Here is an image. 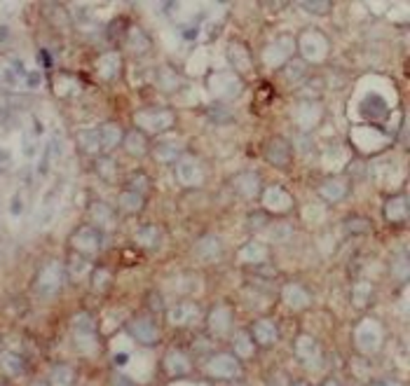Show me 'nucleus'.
Here are the masks:
<instances>
[{
	"label": "nucleus",
	"mask_w": 410,
	"mask_h": 386,
	"mask_svg": "<svg viewBox=\"0 0 410 386\" xmlns=\"http://www.w3.org/2000/svg\"><path fill=\"white\" fill-rule=\"evenodd\" d=\"M134 122L144 134H162L176 124V112L172 108H144L134 115Z\"/></svg>",
	"instance_id": "obj_1"
},
{
	"label": "nucleus",
	"mask_w": 410,
	"mask_h": 386,
	"mask_svg": "<svg viewBox=\"0 0 410 386\" xmlns=\"http://www.w3.org/2000/svg\"><path fill=\"white\" fill-rule=\"evenodd\" d=\"M73 326V339H76V346L82 351L84 356H94L99 351V337H96V326L94 319L89 314H78L73 316L71 321Z\"/></svg>",
	"instance_id": "obj_2"
},
{
	"label": "nucleus",
	"mask_w": 410,
	"mask_h": 386,
	"mask_svg": "<svg viewBox=\"0 0 410 386\" xmlns=\"http://www.w3.org/2000/svg\"><path fill=\"white\" fill-rule=\"evenodd\" d=\"M295 47L300 49V54H303L305 61H312V64H317V61H323L328 56L331 43H328V38L323 36V33H319L317 28H310V31L300 33V38H298V43H295Z\"/></svg>",
	"instance_id": "obj_3"
},
{
	"label": "nucleus",
	"mask_w": 410,
	"mask_h": 386,
	"mask_svg": "<svg viewBox=\"0 0 410 386\" xmlns=\"http://www.w3.org/2000/svg\"><path fill=\"white\" fill-rule=\"evenodd\" d=\"M385 342V330L375 319H363L354 330V344L361 354H375Z\"/></svg>",
	"instance_id": "obj_4"
},
{
	"label": "nucleus",
	"mask_w": 410,
	"mask_h": 386,
	"mask_svg": "<svg viewBox=\"0 0 410 386\" xmlns=\"http://www.w3.org/2000/svg\"><path fill=\"white\" fill-rule=\"evenodd\" d=\"M207 87L218 101H230L242 92V80L235 71H214L207 80Z\"/></svg>",
	"instance_id": "obj_5"
},
{
	"label": "nucleus",
	"mask_w": 410,
	"mask_h": 386,
	"mask_svg": "<svg viewBox=\"0 0 410 386\" xmlns=\"http://www.w3.org/2000/svg\"><path fill=\"white\" fill-rule=\"evenodd\" d=\"M64 276H66L64 265L52 260V263H47L38 272L36 291L43 295V298H52V295L59 293L61 286H64Z\"/></svg>",
	"instance_id": "obj_6"
},
{
	"label": "nucleus",
	"mask_w": 410,
	"mask_h": 386,
	"mask_svg": "<svg viewBox=\"0 0 410 386\" xmlns=\"http://www.w3.org/2000/svg\"><path fill=\"white\" fill-rule=\"evenodd\" d=\"M176 178L185 187H199L204 183V178H207V171H204V164L195 155L183 152L179 157V162H176Z\"/></svg>",
	"instance_id": "obj_7"
},
{
	"label": "nucleus",
	"mask_w": 410,
	"mask_h": 386,
	"mask_svg": "<svg viewBox=\"0 0 410 386\" xmlns=\"http://www.w3.org/2000/svg\"><path fill=\"white\" fill-rule=\"evenodd\" d=\"M71 246L78 255L92 258L101 248V232L94 225H80L71 234Z\"/></svg>",
	"instance_id": "obj_8"
},
{
	"label": "nucleus",
	"mask_w": 410,
	"mask_h": 386,
	"mask_svg": "<svg viewBox=\"0 0 410 386\" xmlns=\"http://www.w3.org/2000/svg\"><path fill=\"white\" fill-rule=\"evenodd\" d=\"M293 49H295V40L291 36L277 38V40H272L263 49V64L270 68H282L293 56Z\"/></svg>",
	"instance_id": "obj_9"
},
{
	"label": "nucleus",
	"mask_w": 410,
	"mask_h": 386,
	"mask_svg": "<svg viewBox=\"0 0 410 386\" xmlns=\"http://www.w3.org/2000/svg\"><path fill=\"white\" fill-rule=\"evenodd\" d=\"M204 372L216 379H232L242 374V367H239V361L232 354H216L204 363Z\"/></svg>",
	"instance_id": "obj_10"
},
{
	"label": "nucleus",
	"mask_w": 410,
	"mask_h": 386,
	"mask_svg": "<svg viewBox=\"0 0 410 386\" xmlns=\"http://www.w3.org/2000/svg\"><path fill=\"white\" fill-rule=\"evenodd\" d=\"M265 160L272 164V167H282L286 169L293 160V147L284 136H272L270 143L265 145Z\"/></svg>",
	"instance_id": "obj_11"
},
{
	"label": "nucleus",
	"mask_w": 410,
	"mask_h": 386,
	"mask_svg": "<svg viewBox=\"0 0 410 386\" xmlns=\"http://www.w3.org/2000/svg\"><path fill=\"white\" fill-rule=\"evenodd\" d=\"M323 117V108L317 104V101H300L293 110V120L303 132H310L315 129Z\"/></svg>",
	"instance_id": "obj_12"
},
{
	"label": "nucleus",
	"mask_w": 410,
	"mask_h": 386,
	"mask_svg": "<svg viewBox=\"0 0 410 386\" xmlns=\"http://www.w3.org/2000/svg\"><path fill=\"white\" fill-rule=\"evenodd\" d=\"M295 356H298V361L303 365L315 370V367H319V363H321V346L310 335H300V337H295Z\"/></svg>",
	"instance_id": "obj_13"
},
{
	"label": "nucleus",
	"mask_w": 410,
	"mask_h": 386,
	"mask_svg": "<svg viewBox=\"0 0 410 386\" xmlns=\"http://www.w3.org/2000/svg\"><path fill=\"white\" fill-rule=\"evenodd\" d=\"M232 323H235V316H232V309L227 304H216L207 316L209 333L216 337H225L232 330Z\"/></svg>",
	"instance_id": "obj_14"
},
{
	"label": "nucleus",
	"mask_w": 410,
	"mask_h": 386,
	"mask_svg": "<svg viewBox=\"0 0 410 386\" xmlns=\"http://www.w3.org/2000/svg\"><path fill=\"white\" fill-rule=\"evenodd\" d=\"M26 75L24 66L19 61H0V89H19L26 87Z\"/></svg>",
	"instance_id": "obj_15"
},
{
	"label": "nucleus",
	"mask_w": 410,
	"mask_h": 386,
	"mask_svg": "<svg viewBox=\"0 0 410 386\" xmlns=\"http://www.w3.org/2000/svg\"><path fill=\"white\" fill-rule=\"evenodd\" d=\"M225 56H227V64H230V68H235V73H249L253 68L251 52H249V47L242 40L227 43Z\"/></svg>",
	"instance_id": "obj_16"
},
{
	"label": "nucleus",
	"mask_w": 410,
	"mask_h": 386,
	"mask_svg": "<svg viewBox=\"0 0 410 386\" xmlns=\"http://www.w3.org/2000/svg\"><path fill=\"white\" fill-rule=\"evenodd\" d=\"M260 202H263V206L272 213H286L288 208L293 206V197L279 185L267 187L263 192V197H260Z\"/></svg>",
	"instance_id": "obj_17"
},
{
	"label": "nucleus",
	"mask_w": 410,
	"mask_h": 386,
	"mask_svg": "<svg viewBox=\"0 0 410 386\" xmlns=\"http://www.w3.org/2000/svg\"><path fill=\"white\" fill-rule=\"evenodd\" d=\"M129 335L134 339H139L141 344H155L159 342V328L157 323L148 316H141V319H134L129 323Z\"/></svg>",
	"instance_id": "obj_18"
},
{
	"label": "nucleus",
	"mask_w": 410,
	"mask_h": 386,
	"mask_svg": "<svg viewBox=\"0 0 410 386\" xmlns=\"http://www.w3.org/2000/svg\"><path fill=\"white\" fill-rule=\"evenodd\" d=\"M319 195L328 204L343 202L350 195V183H347V178H343V176H333V178H326L319 185Z\"/></svg>",
	"instance_id": "obj_19"
},
{
	"label": "nucleus",
	"mask_w": 410,
	"mask_h": 386,
	"mask_svg": "<svg viewBox=\"0 0 410 386\" xmlns=\"http://www.w3.org/2000/svg\"><path fill=\"white\" fill-rule=\"evenodd\" d=\"M282 300H284V304L291 306L295 311L305 309V306H310V302H312L307 288L300 286V283H286V286L282 288Z\"/></svg>",
	"instance_id": "obj_20"
},
{
	"label": "nucleus",
	"mask_w": 410,
	"mask_h": 386,
	"mask_svg": "<svg viewBox=\"0 0 410 386\" xmlns=\"http://www.w3.org/2000/svg\"><path fill=\"white\" fill-rule=\"evenodd\" d=\"M190 370H192L190 359H187L183 351L172 349L164 356V372H167L169 377H185V374H190Z\"/></svg>",
	"instance_id": "obj_21"
},
{
	"label": "nucleus",
	"mask_w": 410,
	"mask_h": 386,
	"mask_svg": "<svg viewBox=\"0 0 410 386\" xmlns=\"http://www.w3.org/2000/svg\"><path fill=\"white\" fill-rule=\"evenodd\" d=\"M408 213H410V204H408V197L406 195H394L389 197L385 204V218L389 220V223H406L408 220Z\"/></svg>",
	"instance_id": "obj_22"
},
{
	"label": "nucleus",
	"mask_w": 410,
	"mask_h": 386,
	"mask_svg": "<svg viewBox=\"0 0 410 386\" xmlns=\"http://www.w3.org/2000/svg\"><path fill=\"white\" fill-rule=\"evenodd\" d=\"M277 337H279L277 326L270 319H258L251 326V339H253V344L272 346V344L277 342Z\"/></svg>",
	"instance_id": "obj_23"
},
{
	"label": "nucleus",
	"mask_w": 410,
	"mask_h": 386,
	"mask_svg": "<svg viewBox=\"0 0 410 386\" xmlns=\"http://www.w3.org/2000/svg\"><path fill=\"white\" fill-rule=\"evenodd\" d=\"M167 319L172 326H187V323H195L199 319V309L195 302H179L169 309Z\"/></svg>",
	"instance_id": "obj_24"
},
{
	"label": "nucleus",
	"mask_w": 410,
	"mask_h": 386,
	"mask_svg": "<svg viewBox=\"0 0 410 386\" xmlns=\"http://www.w3.org/2000/svg\"><path fill=\"white\" fill-rule=\"evenodd\" d=\"M260 187H263L260 185V176L255 171H244L235 178V190L242 197H247V200H255V197H260Z\"/></svg>",
	"instance_id": "obj_25"
},
{
	"label": "nucleus",
	"mask_w": 410,
	"mask_h": 386,
	"mask_svg": "<svg viewBox=\"0 0 410 386\" xmlns=\"http://www.w3.org/2000/svg\"><path fill=\"white\" fill-rule=\"evenodd\" d=\"M152 155H155V160L162 164L179 162V157L183 155V145H181V141H176V138H164L152 147Z\"/></svg>",
	"instance_id": "obj_26"
},
{
	"label": "nucleus",
	"mask_w": 410,
	"mask_h": 386,
	"mask_svg": "<svg viewBox=\"0 0 410 386\" xmlns=\"http://www.w3.org/2000/svg\"><path fill=\"white\" fill-rule=\"evenodd\" d=\"M220 251H223V246H220V239L216 234H204L202 239L195 243L197 258L204 260V263H214V260H218Z\"/></svg>",
	"instance_id": "obj_27"
},
{
	"label": "nucleus",
	"mask_w": 410,
	"mask_h": 386,
	"mask_svg": "<svg viewBox=\"0 0 410 386\" xmlns=\"http://www.w3.org/2000/svg\"><path fill=\"white\" fill-rule=\"evenodd\" d=\"M127 47L132 49L134 54H139V56L150 52V47H152L150 36H148L141 26H129L127 28Z\"/></svg>",
	"instance_id": "obj_28"
},
{
	"label": "nucleus",
	"mask_w": 410,
	"mask_h": 386,
	"mask_svg": "<svg viewBox=\"0 0 410 386\" xmlns=\"http://www.w3.org/2000/svg\"><path fill=\"white\" fill-rule=\"evenodd\" d=\"M119 68H122V61H119L117 52H106L96 61V71H99V75L104 77V80H115L119 75Z\"/></svg>",
	"instance_id": "obj_29"
},
{
	"label": "nucleus",
	"mask_w": 410,
	"mask_h": 386,
	"mask_svg": "<svg viewBox=\"0 0 410 386\" xmlns=\"http://www.w3.org/2000/svg\"><path fill=\"white\" fill-rule=\"evenodd\" d=\"M265 258H267V246H263V243H258V241L244 243V246L239 248V253H237V260H239V263H244V265L265 263Z\"/></svg>",
	"instance_id": "obj_30"
},
{
	"label": "nucleus",
	"mask_w": 410,
	"mask_h": 386,
	"mask_svg": "<svg viewBox=\"0 0 410 386\" xmlns=\"http://www.w3.org/2000/svg\"><path fill=\"white\" fill-rule=\"evenodd\" d=\"M122 145H124V150L129 152V155H134V157H141V155H146L148 152V138H146V134L141 132V129H132L129 134H124L122 136Z\"/></svg>",
	"instance_id": "obj_31"
},
{
	"label": "nucleus",
	"mask_w": 410,
	"mask_h": 386,
	"mask_svg": "<svg viewBox=\"0 0 410 386\" xmlns=\"http://www.w3.org/2000/svg\"><path fill=\"white\" fill-rule=\"evenodd\" d=\"M0 367H3V372L10 374V377H21V374L26 372V363L16 351H3V354H0Z\"/></svg>",
	"instance_id": "obj_32"
},
{
	"label": "nucleus",
	"mask_w": 410,
	"mask_h": 386,
	"mask_svg": "<svg viewBox=\"0 0 410 386\" xmlns=\"http://www.w3.org/2000/svg\"><path fill=\"white\" fill-rule=\"evenodd\" d=\"M78 143H80V147H82L84 152H87V155H99V152H104L99 127H96V129H82V132H78Z\"/></svg>",
	"instance_id": "obj_33"
},
{
	"label": "nucleus",
	"mask_w": 410,
	"mask_h": 386,
	"mask_svg": "<svg viewBox=\"0 0 410 386\" xmlns=\"http://www.w3.org/2000/svg\"><path fill=\"white\" fill-rule=\"evenodd\" d=\"M92 220L96 230H113L115 227V213H113L111 206H106L101 202L92 204Z\"/></svg>",
	"instance_id": "obj_34"
},
{
	"label": "nucleus",
	"mask_w": 410,
	"mask_h": 386,
	"mask_svg": "<svg viewBox=\"0 0 410 386\" xmlns=\"http://www.w3.org/2000/svg\"><path fill=\"white\" fill-rule=\"evenodd\" d=\"M99 134H101V145H104V150H113L115 145L122 143V129L117 127L115 122H106L99 127Z\"/></svg>",
	"instance_id": "obj_35"
},
{
	"label": "nucleus",
	"mask_w": 410,
	"mask_h": 386,
	"mask_svg": "<svg viewBox=\"0 0 410 386\" xmlns=\"http://www.w3.org/2000/svg\"><path fill=\"white\" fill-rule=\"evenodd\" d=\"M92 272V260L84 258V255H73L71 263H68V274H71L73 281H82L84 276Z\"/></svg>",
	"instance_id": "obj_36"
},
{
	"label": "nucleus",
	"mask_w": 410,
	"mask_h": 386,
	"mask_svg": "<svg viewBox=\"0 0 410 386\" xmlns=\"http://www.w3.org/2000/svg\"><path fill=\"white\" fill-rule=\"evenodd\" d=\"M159 230L155 225H146V227H141L139 232H136V243L139 246H144L146 251H155V248L159 246Z\"/></svg>",
	"instance_id": "obj_37"
},
{
	"label": "nucleus",
	"mask_w": 410,
	"mask_h": 386,
	"mask_svg": "<svg viewBox=\"0 0 410 386\" xmlns=\"http://www.w3.org/2000/svg\"><path fill=\"white\" fill-rule=\"evenodd\" d=\"M157 84L164 89V92H176L181 87V75L169 66H162L157 71Z\"/></svg>",
	"instance_id": "obj_38"
},
{
	"label": "nucleus",
	"mask_w": 410,
	"mask_h": 386,
	"mask_svg": "<svg viewBox=\"0 0 410 386\" xmlns=\"http://www.w3.org/2000/svg\"><path fill=\"white\" fill-rule=\"evenodd\" d=\"M144 195H139V192H134V190H122L119 192V206L124 208V211H129V213H136V211H141L144 208Z\"/></svg>",
	"instance_id": "obj_39"
},
{
	"label": "nucleus",
	"mask_w": 410,
	"mask_h": 386,
	"mask_svg": "<svg viewBox=\"0 0 410 386\" xmlns=\"http://www.w3.org/2000/svg\"><path fill=\"white\" fill-rule=\"evenodd\" d=\"M73 379H76V372L68 365H54L49 372V386H73Z\"/></svg>",
	"instance_id": "obj_40"
},
{
	"label": "nucleus",
	"mask_w": 410,
	"mask_h": 386,
	"mask_svg": "<svg viewBox=\"0 0 410 386\" xmlns=\"http://www.w3.org/2000/svg\"><path fill=\"white\" fill-rule=\"evenodd\" d=\"M232 349H235V354L239 356V359H251V356H253L251 335H244V333L235 335V344H232Z\"/></svg>",
	"instance_id": "obj_41"
},
{
	"label": "nucleus",
	"mask_w": 410,
	"mask_h": 386,
	"mask_svg": "<svg viewBox=\"0 0 410 386\" xmlns=\"http://www.w3.org/2000/svg\"><path fill=\"white\" fill-rule=\"evenodd\" d=\"M371 298H373V286H371V283H368V281L356 283V286H354V295H352L354 304L356 306H366L368 302H371Z\"/></svg>",
	"instance_id": "obj_42"
},
{
	"label": "nucleus",
	"mask_w": 410,
	"mask_h": 386,
	"mask_svg": "<svg viewBox=\"0 0 410 386\" xmlns=\"http://www.w3.org/2000/svg\"><path fill=\"white\" fill-rule=\"evenodd\" d=\"M300 8L310 14H328L331 12V3H328V0H303Z\"/></svg>",
	"instance_id": "obj_43"
},
{
	"label": "nucleus",
	"mask_w": 410,
	"mask_h": 386,
	"mask_svg": "<svg viewBox=\"0 0 410 386\" xmlns=\"http://www.w3.org/2000/svg\"><path fill=\"white\" fill-rule=\"evenodd\" d=\"M113 281V274L108 269H104V267H101V269H94V274H92V283H94V288L96 291H101L104 293L106 288H108V283Z\"/></svg>",
	"instance_id": "obj_44"
},
{
	"label": "nucleus",
	"mask_w": 410,
	"mask_h": 386,
	"mask_svg": "<svg viewBox=\"0 0 410 386\" xmlns=\"http://www.w3.org/2000/svg\"><path fill=\"white\" fill-rule=\"evenodd\" d=\"M305 75V61H293L286 68V77L288 80H298V77Z\"/></svg>",
	"instance_id": "obj_45"
},
{
	"label": "nucleus",
	"mask_w": 410,
	"mask_h": 386,
	"mask_svg": "<svg viewBox=\"0 0 410 386\" xmlns=\"http://www.w3.org/2000/svg\"><path fill=\"white\" fill-rule=\"evenodd\" d=\"M96 169H99V173L104 176L106 180H113V176H115V164H113L111 160H101L99 164H96Z\"/></svg>",
	"instance_id": "obj_46"
},
{
	"label": "nucleus",
	"mask_w": 410,
	"mask_h": 386,
	"mask_svg": "<svg viewBox=\"0 0 410 386\" xmlns=\"http://www.w3.org/2000/svg\"><path fill=\"white\" fill-rule=\"evenodd\" d=\"M181 36L185 38V40H195V38L199 36V26L197 24H187L181 28Z\"/></svg>",
	"instance_id": "obj_47"
},
{
	"label": "nucleus",
	"mask_w": 410,
	"mask_h": 386,
	"mask_svg": "<svg viewBox=\"0 0 410 386\" xmlns=\"http://www.w3.org/2000/svg\"><path fill=\"white\" fill-rule=\"evenodd\" d=\"M113 384L115 386H134V382H129V379L122 377V374H115V377H113Z\"/></svg>",
	"instance_id": "obj_48"
},
{
	"label": "nucleus",
	"mask_w": 410,
	"mask_h": 386,
	"mask_svg": "<svg viewBox=\"0 0 410 386\" xmlns=\"http://www.w3.org/2000/svg\"><path fill=\"white\" fill-rule=\"evenodd\" d=\"M371 386H401L398 382H389V379H383V382H373Z\"/></svg>",
	"instance_id": "obj_49"
},
{
	"label": "nucleus",
	"mask_w": 410,
	"mask_h": 386,
	"mask_svg": "<svg viewBox=\"0 0 410 386\" xmlns=\"http://www.w3.org/2000/svg\"><path fill=\"white\" fill-rule=\"evenodd\" d=\"M323 386H345V384L338 382V379H326V382H323Z\"/></svg>",
	"instance_id": "obj_50"
},
{
	"label": "nucleus",
	"mask_w": 410,
	"mask_h": 386,
	"mask_svg": "<svg viewBox=\"0 0 410 386\" xmlns=\"http://www.w3.org/2000/svg\"><path fill=\"white\" fill-rule=\"evenodd\" d=\"M350 230H356L358 232V225L356 223H350ZM361 230H368V223H361Z\"/></svg>",
	"instance_id": "obj_51"
},
{
	"label": "nucleus",
	"mask_w": 410,
	"mask_h": 386,
	"mask_svg": "<svg viewBox=\"0 0 410 386\" xmlns=\"http://www.w3.org/2000/svg\"><path fill=\"white\" fill-rule=\"evenodd\" d=\"M291 386H310V384H307V382H293Z\"/></svg>",
	"instance_id": "obj_52"
},
{
	"label": "nucleus",
	"mask_w": 410,
	"mask_h": 386,
	"mask_svg": "<svg viewBox=\"0 0 410 386\" xmlns=\"http://www.w3.org/2000/svg\"><path fill=\"white\" fill-rule=\"evenodd\" d=\"M33 386H45V384H33Z\"/></svg>",
	"instance_id": "obj_53"
}]
</instances>
